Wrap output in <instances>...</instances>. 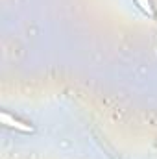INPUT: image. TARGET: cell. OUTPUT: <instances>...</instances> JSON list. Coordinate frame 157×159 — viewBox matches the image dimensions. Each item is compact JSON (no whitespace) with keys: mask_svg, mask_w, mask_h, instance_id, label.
Wrapping results in <instances>:
<instances>
[{"mask_svg":"<svg viewBox=\"0 0 157 159\" xmlns=\"http://www.w3.org/2000/svg\"><path fill=\"white\" fill-rule=\"evenodd\" d=\"M0 119H2V122H4L6 126L13 128V129H17V131H22V133H34V128H32L30 124H26V122H22V120L15 119V117H11V115H7V113H2Z\"/></svg>","mask_w":157,"mask_h":159,"instance_id":"6da1fadb","label":"cell"},{"mask_svg":"<svg viewBox=\"0 0 157 159\" xmlns=\"http://www.w3.org/2000/svg\"><path fill=\"white\" fill-rule=\"evenodd\" d=\"M137 4H139V7L146 13V15H150V17H154V7H152V4H150V0H137Z\"/></svg>","mask_w":157,"mask_h":159,"instance_id":"7a4b0ae2","label":"cell"}]
</instances>
